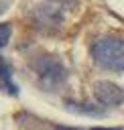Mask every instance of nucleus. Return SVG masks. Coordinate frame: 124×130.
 <instances>
[{
	"label": "nucleus",
	"instance_id": "obj_1",
	"mask_svg": "<svg viewBox=\"0 0 124 130\" xmlns=\"http://www.w3.org/2000/svg\"><path fill=\"white\" fill-rule=\"evenodd\" d=\"M89 53L98 67L110 71H124V39L102 37L94 41Z\"/></svg>",
	"mask_w": 124,
	"mask_h": 130
},
{
	"label": "nucleus",
	"instance_id": "obj_2",
	"mask_svg": "<svg viewBox=\"0 0 124 130\" xmlns=\"http://www.w3.org/2000/svg\"><path fill=\"white\" fill-rule=\"evenodd\" d=\"M37 75H39V83L45 89H55L65 81V67L63 63L53 57V55H41L35 59L33 63Z\"/></svg>",
	"mask_w": 124,
	"mask_h": 130
},
{
	"label": "nucleus",
	"instance_id": "obj_3",
	"mask_svg": "<svg viewBox=\"0 0 124 130\" xmlns=\"http://www.w3.org/2000/svg\"><path fill=\"white\" fill-rule=\"evenodd\" d=\"M94 95H96V100H98L102 106H110V108L120 106V104L124 102V91H122V87H118V85L112 83V81H98V83L94 85Z\"/></svg>",
	"mask_w": 124,
	"mask_h": 130
},
{
	"label": "nucleus",
	"instance_id": "obj_4",
	"mask_svg": "<svg viewBox=\"0 0 124 130\" xmlns=\"http://www.w3.org/2000/svg\"><path fill=\"white\" fill-rule=\"evenodd\" d=\"M0 81L4 83V85H2L4 91H8V93H16V85H14L12 79H10V65H8L6 61H0Z\"/></svg>",
	"mask_w": 124,
	"mask_h": 130
},
{
	"label": "nucleus",
	"instance_id": "obj_5",
	"mask_svg": "<svg viewBox=\"0 0 124 130\" xmlns=\"http://www.w3.org/2000/svg\"><path fill=\"white\" fill-rule=\"evenodd\" d=\"M10 35H12L10 22H0V49L6 47V43L10 41Z\"/></svg>",
	"mask_w": 124,
	"mask_h": 130
},
{
	"label": "nucleus",
	"instance_id": "obj_6",
	"mask_svg": "<svg viewBox=\"0 0 124 130\" xmlns=\"http://www.w3.org/2000/svg\"><path fill=\"white\" fill-rule=\"evenodd\" d=\"M57 130H79V128H67V126H59Z\"/></svg>",
	"mask_w": 124,
	"mask_h": 130
},
{
	"label": "nucleus",
	"instance_id": "obj_7",
	"mask_svg": "<svg viewBox=\"0 0 124 130\" xmlns=\"http://www.w3.org/2000/svg\"><path fill=\"white\" fill-rule=\"evenodd\" d=\"M94 130H118V128H94Z\"/></svg>",
	"mask_w": 124,
	"mask_h": 130
}]
</instances>
